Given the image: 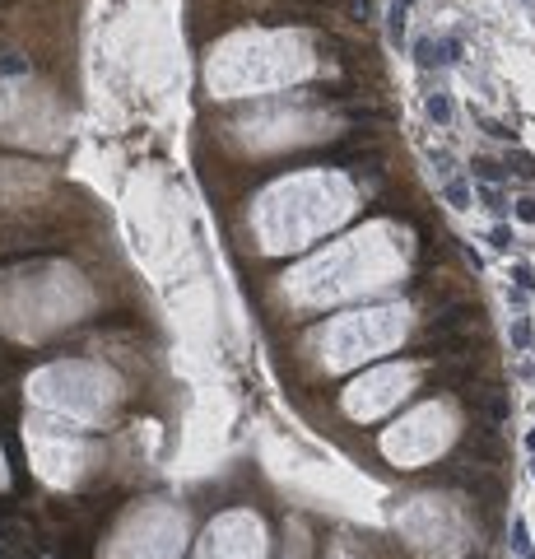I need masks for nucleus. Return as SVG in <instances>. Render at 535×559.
I'll list each match as a JSON object with an SVG mask.
<instances>
[{"mask_svg":"<svg viewBox=\"0 0 535 559\" xmlns=\"http://www.w3.org/2000/svg\"><path fill=\"white\" fill-rule=\"evenodd\" d=\"M461 52H466V42H461L457 33L452 38H419V42H414V61H419V66H457L461 61Z\"/></svg>","mask_w":535,"mask_h":559,"instance_id":"obj_1","label":"nucleus"},{"mask_svg":"<svg viewBox=\"0 0 535 559\" xmlns=\"http://www.w3.org/2000/svg\"><path fill=\"white\" fill-rule=\"evenodd\" d=\"M466 405H470V410H480L489 425H507V415H512L507 391H466Z\"/></svg>","mask_w":535,"mask_h":559,"instance_id":"obj_2","label":"nucleus"},{"mask_svg":"<svg viewBox=\"0 0 535 559\" xmlns=\"http://www.w3.org/2000/svg\"><path fill=\"white\" fill-rule=\"evenodd\" d=\"M480 317V308L475 303H452L447 313H437L433 322H428V335H447V331H470V322Z\"/></svg>","mask_w":535,"mask_h":559,"instance_id":"obj_3","label":"nucleus"},{"mask_svg":"<svg viewBox=\"0 0 535 559\" xmlns=\"http://www.w3.org/2000/svg\"><path fill=\"white\" fill-rule=\"evenodd\" d=\"M405 19H410V10L391 0V10H387V38H391L396 47H405Z\"/></svg>","mask_w":535,"mask_h":559,"instance_id":"obj_4","label":"nucleus"},{"mask_svg":"<svg viewBox=\"0 0 535 559\" xmlns=\"http://www.w3.org/2000/svg\"><path fill=\"white\" fill-rule=\"evenodd\" d=\"M502 168H512V178L531 182V178H535V154H526V149H512V154L502 159Z\"/></svg>","mask_w":535,"mask_h":559,"instance_id":"obj_5","label":"nucleus"},{"mask_svg":"<svg viewBox=\"0 0 535 559\" xmlns=\"http://www.w3.org/2000/svg\"><path fill=\"white\" fill-rule=\"evenodd\" d=\"M470 173H475L480 182H489V187H498V182L507 178V168L493 163V159H470Z\"/></svg>","mask_w":535,"mask_h":559,"instance_id":"obj_6","label":"nucleus"},{"mask_svg":"<svg viewBox=\"0 0 535 559\" xmlns=\"http://www.w3.org/2000/svg\"><path fill=\"white\" fill-rule=\"evenodd\" d=\"M424 112L433 117L437 126H447V122H452V98H447V93H428V98H424Z\"/></svg>","mask_w":535,"mask_h":559,"instance_id":"obj_7","label":"nucleus"},{"mask_svg":"<svg viewBox=\"0 0 535 559\" xmlns=\"http://www.w3.org/2000/svg\"><path fill=\"white\" fill-rule=\"evenodd\" d=\"M442 196H447V205H457V210H470V187H466L461 178H447Z\"/></svg>","mask_w":535,"mask_h":559,"instance_id":"obj_8","label":"nucleus"},{"mask_svg":"<svg viewBox=\"0 0 535 559\" xmlns=\"http://www.w3.org/2000/svg\"><path fill=\"white\" fill-rule=\"evenodd\" d=\"M480 205L493 214H507V196H502V187H489V182H480Z\"/></svg>","mask_w":535,"mask_h":559,"instance_id":"obj_9","label":"nucleus"},{"mask_svg":"<svg viewBox=\"0 0 535 559\" xmlns=\"http://www.w3.org/2000/svg\"><path fill=\"white\" fill-rule=\"evenodd\" d=\"M0 75H28V56H19V52H0Z\"/></svg>","mask_w":535,"mask_h":559,"instance_id":"obj_10","label":"nucleus"},{"mask_svg":"<svg viewBox=\"0 0 535 559\" xmlns=\"http://www.w3.org/2000/svg\"><path fill=\"white\" fill-rule=\"evenodd\" d=\"M512 243H517V234L507 229V224H493V229H489V247H493V252H507Z\"/></svg>","mask_w":535,"mask_h":559,"instance_id":"obj_11","label":"nucleus"},{"mask_svg":"<svg viewBox=\"0 0 535 559\" xmlns=\"http://www.w3.org/2000/svg\"><path fill=\"white\" fill-rule=\"evenodd\" d=\"M512 280H517V294H531V289H535V270H531V261H517V266H512Z\"/></svg>","mask_w":535,"mask_h":559,"instance_id":"obj_12","label":"nucleus"},{"mask_svg":"<svg viewBox=\"0 0 535 559\" xmlns=\"http://www.w3.org/2000/svg\"><path fill=\"white\" fill-rule=\"evenodd\" d=\"M480 126H484V131L493 135V140H507V145H512V140H517V131H512V126H507V122H493V117H480Z\"/></svg>","mask_w":535,"mask_h":559,"instance_id":"obj_13","label":"nucleus"},{"mask_svg":"<svg viewBox=\"0 0 535 559\" xmlns=\"http://www.w3.org/2000/svg\"><path fill=\"white\" fill-rule=\"evenodd\" d=\"M507 546H512V555H531V536H526V522H522V517L512 522V541H507Z\"/></svg>","mask_w":535,"mask_h":559,"instance_id":"obj_14","label":"nucleus"},{"mask_svg":"<svg viewBox=\"0 0 535 559\" xmlns=\"http://www.w3.org/2000/svg\"><path fill=\"white\" fill-rule=\"evenodd\" d=\"M345 10H349V19H358V23H363V19L372 14V0H345Z\"/></svg>","mask_w":535,"mask_h":559,"instance_id":"obj_15","label":"nucleus"},{"mask_svg":"<svg viewBox=\"0 0 535 559\" xmlns=\"http://www.w3.org/2000/svg\"><path fill=\"white\" fill-rule=\"evenodd\" d=\"M512 345H517V350L531 345V322H512Z\"/></svg>","mask_w":535,"mask_h":559,"instance_id":"obj_16","label":"nucleus"},{"mask_svg":"<svg viewBox=\"0 0 535 559\" xmlns=\"http://www.w3.org/2000/svg\"><path fill=\"white\" fill-rule=\"evenodd\" d=\"M517 219H522V224H535V196L517 201Z\"/></svg>","mask_w":535,"mask_h":559,"instance_id":"obj_17","label":"nucleus"},{"mask_svg":"<svg viewBox=\"0 0 535 559\" xmlns=\"http://www.w3.org/2000/svg\"><path fill=\"white\" fill-rule=\"evenodd\" d=\"M14 5H19V0H0V14H5V10H14Z\"/></svg>","mask_w":535,"mask_h":559,"instance_id":"obj_18","label":"nucleus"},{"mask_svg":"<svg viewBox=\"0 0 535 559\" xmlns=\"http://www.w3.org/2000/svg\"><path fill=\"white\" fill-rule=\"evenodd\" d=\"M526 447H531V452H535V429H531V434H526Z\"/></svg>","mask_w":535,"mask_h":559,"instance_id":"obj_19","label":"nucleus"},{"mask_svg":"<svg viewBox=\"0 0 535 559\" xmlns=\"http://www.w3.org/2000/svg\"><path fill=\"white\" fill-rule=\"evenodd\" d=\"M396 5H405V10H410V5H414V0H396Z\"/></svg>","mask_w":535,"mask_h":559,"instance_id":"obj_20","label":"nucleus"},{"mask_svg":"<svg viewBox=\"0 0 535 559\" xmlns=\"http://www.w3.org/2000/svg\"><path fill=\"white\" fill-rule=\"evenodd\" d=\"M0 33H5V19H0Z\"/></svg>","mask_w":535,"mask_h":559,"instance_id":"obj_21","label":"nucleus"},{"mask_svg":"<svg viewBox=\"0 0 535 559\" xmlns=\"http://www.w3.org/2000/svg\"><path fill=\"white\" fill-rule=\"evenodd\" d=\"M531 476H535V461H531Z\"/></svg>","mask_w":535,"mask_h":559,"instance_id":"obj_22","label":"nucleus"},{"mask_svg":"<svg viewBox=\"0 0 535 559\" xmlns=\"http://www.w3.org/2000/svg\"><path fill=\"white\" fill-rule=\"evenodd\" d=\"M526 559H535V555H526Z\"/></svg>","mask_w":535,"mask_h":559,"instance_id":"obj_23","label":"nucleus"}]
</instances>
